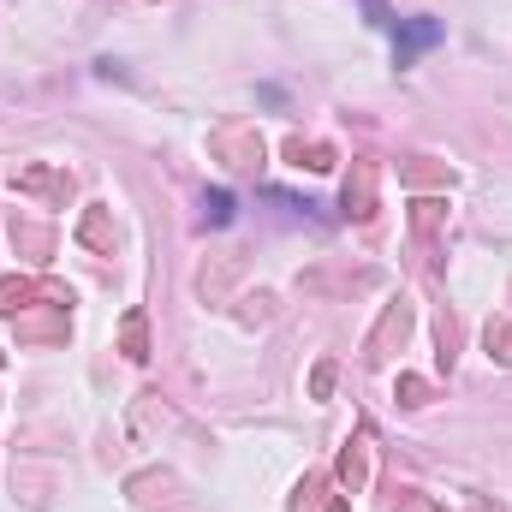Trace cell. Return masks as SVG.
I'll return each mask as SVG.
<instances>
[{
	"mask_svg": "<svg viewBox=\"0 0 512 512\" xmlns=\"http://www.w3.org/2000/svg\"><path fill=\"white\" fill-rule=\"evenodd\" d=\"M435 42H441V24H435V18H411V24L399 30V66H411V60H417L423 48H435Z\"/></svg>",
	"mask_w": 512,
	"mask_h": 512,
	"instance_id": "1",
	"label": "cell"
},
{
	"mask_svg": "<svg viewBox=\"0 0 512 512\" xmlns=\"http://www.w3.org/2000/svg\"><path fill=\"white\" fill-rule=\"evenodd\" d=\"M203 209H209V221H215V227H227V221H233V197H227V191H215Z\"/></svg>",
	"mask_w": 512,
	"mask_h": 512,
	"instance_id": "2",
	"label": "cell"
},
{
	"mask_svg": "<svg viewBox=\"0 0 512 512\" xmlns=\"http://www.w3.org/2000/svg\"><path fill=\"white\" fill-rule=\"evenodd\" d=\"M364 6H370V18H376V24H387V6H382V0H364Z\"/></svg>",
	"mask_w": 512,
	"mask_h": 512,
	"instance_id": "3",
	"label": "cell"
}]
</instances>
